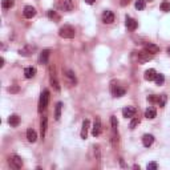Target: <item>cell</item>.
Instances as JSON below:
<instances>
[{
	"label": "cell",
	"mask_w": 170,
	"mask_h": 170,
	"mask_svg": "<svg viewBox=\"0 0 170 170\" xmlns=\"http://www.w3.org/2000/svg\"><path fill=\"white\" fill-rule=\"evenodd\" d=\"M23 14H24V16H25L27 19H32L36 15V10H35V7H32V6H27V7H24Z\"/></svg>",
	"instance_id": "13"
},
{
	"label": "cell",
	"mask_w": 170,
	"mask_h": 170,
	"mask_svg": "<svg viewBox=\"0 0 170 170\" xmlns=\"http://www.w3.org/2000/svg\"><path fill=\"white\" fill-rule=\"evenodd\" d=\"M161 10H162L164 12H169L170 11V4L166 3V2H164L162 4H161Z\"/></svg>",
	"instance_id": "31"
},
{
	"label": "cell",
	"mask_w": 170,
	"mask_h": 170,
	"mask_svg": "<svg viewBox=\"0 0 170 170\" xmlns=\"http://www.w3.org/2000/svg\"><path fill=\"white\" fill-rule=\"evenodd\" d=\"M138 124H140V118H137V117H136V118H133L130 121V129H134Z\"/></svg>",
	"instance_id": "32"
},
{
	"label": "cell",
	"mask_w": 170,
	"mask_h": 170,
	"mask_svg": "<svg viewBox=\"0 0 170 170\" xmlns=\"http://www.w3.org/2000/svg\"><path fill=\"white\" fill-rule=\"evenodd\" d=\"M48 17H51V19H59V16L56 15L55 11H49V12H48Z\"/></svg>",
	"instance_id": "35"
},
{
	"label": "cell",
	"mask_w": 170,
	"mask_h": 170,
	"mask_svg": "<svg viewBox=\"0 0 170 170\" xmlns=\"http://www.w3.org/2000/svg\"><path fill=\"white\" fill-rule=\"evenodd\" d=\"M166 52H168V55H169V56H170V47H169V48H168V51H166Z\"/></svg>",
	"instance_id": "41"
},
{
	"label": "cell",
	"mask_w": 170,
	"mask_h": 170,
	"mask_svg": "<svg viewBox=\"0 0 170 170\" xmlns=\"http://www.w3.org/2000/svg\"><path fill=\"white\" fill-rule=\"evenodd\" d=\"M35 75H36V68H33V67H27L25 69H24L25 79H32V77H35Z\"/></svg>",
	"instance_id": "19"
},
{
	"label": "cell",
	"mask_w": 170,
	"mask_h": 170,
	"mask_svg": "<svg viewBox=\"0 0 170 170\" xmlns=\"http://www.w3.org/2000/svg\"><path fill=\"white\" fill-rule=\"evenodd\" d=\"M148 2H153V0H148Z\"/></svg>",
	"instance_id": "42"
},
{
	"label": "cell",
	"mask_w": 170,
	"mask_h": 170,
	"mask_svg": "<svg viewBox=\"0 0 170 170\" xmlns=\"http://www.w3.org/2000/svg\"><path fill=\"white\" fill-rule=\"evenodd\" d=\"M35 51H36V47L35 45L27 44L25 47H23L19 51V53L21 55V56H29V55H32V52H35Z\"/></svg>",
	"instance_id": "10"
},
{
	"label": "cell",
	"mask_w": 170,
	"mask_h": 170,
	"mask_svg": "<svg viewBox=\"0 0 170 170\" xmlns=\"http://www.w3.org/2000/svg\"><path fill=\"white\" fill-rule=\"evenodd\" d=\"M95 2H96V0H85V3H88V4H93Z\"/></svg>",
	"instance_id": "40"
},
{
	"label": "cell",
	"mask_w": 170,
	"mask_h": 170,
	"mask_svg": "<svg viewBox=\"0 0 170 170\" xmlns=\"http://www.w3.org/2000/svg\"><path fill=\"white\" fill-rule=\"evenodd\" d=\"M49 80H51V84L56 91H60V83L57 80V76H56V71H55V67H51L49 68Z\"/></svg>",
	"instance_id": "3"
},
{
	"label": "cell",
	"mask_w": 170,
	"mask_h": 170,
	"mask_svg": "<svg viewBox=\"0 0 170 170\" xmlns=\"http://www.w3.org/2000/svg\"><path fill=\"white\" fill-rule=\"evenodd\" d=\"M157 168H158V165H157L156 162H150V164H148V166H146L148 170H156Z\"/></svg>",
	"instance_id": "33"
},
{
	"label": "cell",
	"mask_w": 170,
	"mask_h": 170,
	"mask_svg": "<svg viewBox=\"0 0 170 170\" xmlns=\"http://www.w3.org/2000/svg\"><path fill=\"white\" fill-rule=\"evenodd\" d=\"M27 140L29 141V142H36V140H37V133H36L33 129H28L27 130Z\"/></svg>",
	"instance_id": "21"
},
{
	"label": "cell",
	"mask_w": 170,
	"mask_h": 170,
	"mask_svg": "<svg viewBox=\"0 0 170 170\" xmlns=\"http://www.w3.org/2000/svg\"><path fill=\"white\" fill-rule=\"evenodd\" d=\"M88 129H89V120H84L83 122V129H81V138H87L88 136Z\"/></svg>",
	"instance_id": "24"
},
{
	"label": "cell",
	"mask_w": 170,
	"mask_h": 170,
	"mask_svg": "<svg viewBox=\"0 0 170 170\" xmlns=\"http://www.w3.org/2000/svg\"><path fill=\"white\" fill-rule=\"evenodd\" d=\"M128 3H129V0H121V6H122V7H125Z\"/></svg>",
	"instance_id": "38"
},
{
	"label": "cell",
	"mask_w": 170,
	"mask_h": 170,
	"mask_svg": "<svg viewBox=\"0 0 170 170\" xmlns=\"http://www.w3.org/2000/svg\"><path fill=\"white\" fill-rule=\"evenodd\" d=\"M59 36L63 39H73L76 36V29L72 25H64L59 29Z\"/></svg>",
	"instance_id": "2"
},
{
	"label": "cell",
	"mask_w": 170,
	"mask_h": 170,
	"mask_svg": "<svg viewBox=\"0 0 170 170\" xmlns=\"http://www.w3.org/2000/svg\"><path fill=\"white\" fill-rule=\"evenodd\" d=\"M145 51L149 52V53H152V55H154V53H158L160 52V47L156 45V44H153V43H146L145 44Z\"/></svg>",
	"instance_id": "12"
},
{
	"label": "cell",
	"mask_w": 170,
	"mask_h": 170,
	"mask_svg": "<svg viewBox=\"0 0 170 170\" xmlns=\"http://www.w3.org/2000/svg\"><path fill=\"white\" fill-rule=\"evenodd\" d=\"M134 7H136V10L142 11L144 8H145V0H137L136 4H134Z\"/></svg>",
	"instance_id": "29"
},
{
	"label": "cell",
	"mask_w": 170,
	"mask_h": 170,
	"mask_svg": "<svg viewBox=\"0 0 170 170\" xmlns=\"http://www.w3.org/2000/svg\"><path fill=\"white\" fill-rule=\"evenodd\" d=\"M154 81L157 85H162L165 83V76L164 75H161V73H157L156 76V79H154Z\"/></svg>",
	"instance_id": "27"
},
{
	"label": "cell",
	"mask_w": 170,
	"mask_h": 170,
	"mask_svg": "<svg viewBox=\"0 0 170 170\" xmlns=\"http://www.w3.org/2000/svg\"><path fill=\"white\" fill-rule=\"evenodd\" d=\"M47 126H48V118L45 116L41 117V124H40V132H41V137L44 138L47 133Z\"/></svg>",
	"instance_id": "16"
},
{
	"label": "cell",
	"mask_w": 170,
	"mask_h": 170,
	"mask_svg": "<svg viewBox=\"0 0 170 170\" xmlns=\"http://www.w3.org/2000/svg\"><path fill=\"white\" fill-rule=\"evenodd\" d=\"M100 133H101V120L99 117H96L95 124H93V128H92V134L97 137V136H100Z\"/></svg>",
	"instance_id": "9"
},
{
	"label": "cell",
	"mask_w": 170,
	"mask_h": 170,
	"mask_svg": "<svg viewBox=\"0 0 170 170\" xmlns=\"http://www.w3.org/2000/svg\"><path fill=\"white\" fill-rule=\"evenodd\" d=\"M8 124H10L12 128L19 126V124H20V117H19V116H16V114L10 116V118H8Z\"/></svg>",
	"instance_id": "18"
},
{
	"label": "cell",
	"mask_w": 170,
	"mask_h": 170,
	"mask_svg": "<svg viewBox=\"0 0 170 170\" xmlns=\"http://www.w3.org/2000/svg\"><path fill=\"white\" fill-rule=\"evenodd\" d=\"M49 56H51L49 49H43L40 52V56H39V63L40 64H48V61H49Z\"/></svg>",
	"instance_id": "7"
},
{
	"label": "cell",
	"mask_w": 170,
	"mask_h": 170,
	"mask_svg": "<svg viewBox=\"0 0 170 170\" xmlns=\"http://www.w3.org/2000/svg\"><path fill=\"white\" fill-rule=\"evenodd\" d=\"M156 76H157V72L154 69H148L146 72H145V80L146 81H153V80L156 79Z\"/></svg>",
	"instance_id": "22"
},
{
	"label": "cell",
	"mask_w": 170,
	"mask_h": 170,
	"mask_svg": "<svg viewBox=\"0 0 170 170\" xmlns=\"http://www.w3.org/2000/svg\"><path fill=\"white\" fill-rule=\"evenodd\" d=\"M48 102H49V91L48 89H44L40 95V100H39V113H43L48 106Z\"/></svg>",
	"instance_id": "1"
},
{
	"label": "cell",
	"mask_w": 170,
	"mask_h": 170,
	"mask_svg": "<svg viewBox=\"0 0 170 170\" xmlns=\"http://www.w3.org/2000/svg\"><path fill=\"white\" fill-rule=\"evenodd\" d=\"M59 7H60V10L64 11V12H71V11H73L75 4H73L72 0H63Z\"/></svg>",
	"instance_id": "5"
},
{
	"label": "cell",
	"mask_w": 170,
	"mask_h": 170,
	"mask_svg": "<svg viewBox=\"0 0 170 170\" xmlns=\"http://www.w3.org/2000/svg\"><path fill=\"white\" fill-rule=\"evenodd\" d=\"M3 67H4V59L0 57V68H3Z\"/></svg>",
	"instance_id": "39"
},
{
	"label": "cell",
	"mask_w": 170,
	"mask_h": 170,
	"mask_svg": "<svg viewBox=\"0 0 170 170\" xmlns=\"http://www.w3.org/2000/svg\"><path fill=\"white\" fill-rule=\"evenodd\" d=\"M95 154H96V158L100 161V148L99 146H95Z\"/></svg>",
	"instance_id": "36"
},
{
	"label": "cell",
	"mask_w": 170,
	"mask_h": 170,
	"mask_svg": "<svg viewBox=\"0 0 170 170\" xmlns=\"http://www.w3.org/2000/svg\"><path fill=\"white\" fill-rule=\"evenodd\" d=\"M136 108H133V106H126V108H124L122 109V114L125 118H132V117H134L136 116Z\"/></svg>",
	"instance_id": "11"
},
{
	"label": "cell",
	"mask_w": 170,
	"mask_h": 170,
	"mask_svg": "<svg viewBox=\"0 0 170 170\" xmlns=\"http://www.w3.org/2000/svg\"><path fill=\"white\" fill-rule=\"evenodd\" d=\"M8 92H10V93H17L19 92V87H17V85L10 87V88H8Z\"/></svg>",
	"instance_id": "34"
},
{
	"label": "cell",
	"mask_w": 170,
	"mask_h": 170,
	"mask_svg": "<svg viewBox=\"0 0 170 170\" xmlns=\"http://www.w3.org/2000/svg\"><path fill=\"white\" fill-rule=\"evenodd\" d=\"M153 142H154V137H153L152 134H145V136L142 137V144H144V146L149 148V146H152V145H153Z\"/></svg>",
	"instance_id": "17"
},
{
	"label": "cell",
	"mask_w": 170,
	"mask_h": 170,
	"mask_svg": "<svg viewBox=\"0 0 170 170\" xmlns=\"http://www.w3.org/2000/svg\"><path fill=\"white\" fill-rule=\"evenodd\" d=\"M61 109H63V104L61 102H57V105H56V109H55V118L56 120H60V117H61Z\"/></svg>",
	"instance_id": "25"
},
{
	"label": "cell",
	"mask_w": 170,
	"mask_h": 170,
	"mask_svg": "<svg viewBox=\"0 0 170 170\" xmlns=\"http://www.w3.org/2000/svg\"><path fill=\"white\" fill-rule=\"evenodd\" d=\"M65 77L68 79V81H69L72 85H76V83H77V80H76V76L72 71H65Z\"/></svg>",
	"instance_id": "23"
},
{
	"label": "cell",
	"mask_w": 170,
	"mask_h": 170,
	"mask_svg": "<svg viewBox=\"0 0 170 170\" xmlns=\"http://www.w3.org/2000/svg\"><path fill=\"white\" fill-rule=\"evenodd\" d=\"M157 102H158V105L161 108L165 106V104H166V95H161L158 96V100H157Z\"/></svg>",
	"instance_id": "28"
},
{
	"label": "cell",
	"mask_w": 170,
	"mask_h": 170,
	"mask_svg": "<svg viewBox=\"0 0 170 170\" xmlns=\"http://www.w3.org/2000/svg\"><path fill=\"white\" fill-rule=\"evenodd\" d=\"M137 25H138V23H137L134 19L130 17V16H126V27L129 31H136Z\"/></svg>",
	"instance_id": "15"
},
{
	"label": "cell",
	"mask_w": 170,
	"mask_h": 170,
	"mask_svg": "<svg viewBox=\"0 0 170 170\" xmlns=\"http://www.w3.org/2000/svg\"><path fill=\"white\" fill-rule=\"evenodd\" d=\"M156 116H157V110H156L154 106H149L146 110H145V117H146V118H149V120L154 118Z\"/></svg>",
	"instance_id": "20"
},
{
	"label": "cell",
	"mask_w": 170,
	"mask_h": 170,
	"mask_svg": "<svg viewBox=\"0 0 170 170\" xmlns=\"http://www.w3.org/2000/svg\"><path fill=\"white\" fill-rule=\"evenodd\" d=\"M14 4H15L14 0H3L2 7L4 8V10H10V8L14 7Z\"/></svg>",
	"instance_id": "26"
},
{
	"label": "cell",
	"mask_w": 170,
	"mask_h": 170,
	"mask_svg": "<svg viewBox=\"0 0 170 170\" xmlns=\"http://www.w3.org/2000/svg\"><path fill=\"white\" fill-rule=\"evenodd\" d=\"M110 122H112V129L114 132H117V126H118V121H117V117L116 116H112L110 117Z\"/></svg>",
	"instance_id": "30"
},
{
	"label": "cell",
	"mask_w": 170,
	"mask_h": 170,
	"mask_svg": "<svg viewBox=\"0 0 170 170\" xmlns=\"http://www.w3.org/2000/svg\"><path fill=\"white\" fill-rule=\"evenodd\" d=\"M152 59H153V55L149 53V52H146V51L138 52V53H137V61L141 63V64L146 63V61H149V60H152Z\"/></svg>",
	"instance_id": "4"
},
{
	"label": "cell",
	"mask_w": 170,
	"mask_h": 170,
	"mask_svg": "<svg viewBox=\"0 0 170 170\" xmlns=\"http://www.w3.org/2000/svg\"><path fill=\"white\" fill-rule=\"evenodd\" d=\"M157 100H158L157 96H149L148 97V101H150V102H157Z\"/></svg>",
	"instance_id": "37"
},
{
	"label": "cell",
	"mask_w": 170,
	"mask_h": 170,
	"mask_svg": "<svg viewBox=\"0 0 170 170\" xmlns=\"http://www.w3.org/2000/svg\"><path fill=\"white\" fill-rule=\"evenodd\" d=\"M102 21L105 23V24H112L113 21H114V14H113L112 11H109V10H106L102 14Z\"/></svg>",
	"instance_id": "8"
},
{
	"label": "cell",
	"mask_w": 170,
	"mask_h": 170,
	"mask_svg": "<svg viewBox=\"0 0 170 170\" xmlns=\"http://www.w3.org/2000/svg\"><path fill=\"white\" fill-rule=\"evenodd\" d=\"M10 165H11V168H14V169H21L23 160L20 158L19 156H12L10 158Z\"/></svg>",
	"instance_id": "6"
},
{
	"label": "cell",
	"mask_w": 170,
	"mask_h": 170,
	"mask_svg": "<svg viewBox=\"0 0 170 170\" xmlns=\"http://www.w3.org/2000/svg\"><path fill=\"white\" fill-rule=\"evenodd\" d=\"M112 93H113V96L114 97H122L125 93H126V91H125L124 88H121V87H118V85H113L112 87Z\"/></svg>",
	"instance_id": "14"
}]
</instances>
